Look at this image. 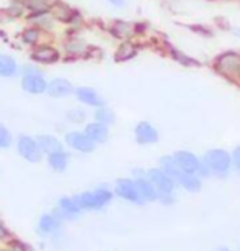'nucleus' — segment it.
Wrapping results in <instances>:
<instances>
[{"instance_id":"obj_1","label":"nucleus","mask_w":240,"mask_h":251,"mask_svg":"<svg viewBox=\"0 0 240 251\" xmlns=\"http://www.w3.org/2000/svg\"><path fill=\"white\" fill-rule=\"evenodd\" d=\"M20 74H22L20 86L27 94H31V96H41V94H46L48 80L45 79L41 69L36 68L35 64L22 66Z\"/></svg>"},{"instance_id":"obj_2","label":"nucleus","mask_w":240,"mask_h":251,"mask_svg":"<svg viewBox=\"0 0 240 251\" xmlns=\"http://www.w3.org/2000/svg\"><path fill=\"white\" fill-rule=\"evenodd\" d=\"M206 164L209 166L211 173L217 174V176H224L229 173L230 166H232V156L224 150H211L204 156Z\"/></svg>"},{"instance_id":"obj_3","label":"nucleus","mask_w":240,"mask_h":251,"mask_svg":"<svg viewBox=\"0 0 240 251\" xmlns=\"http://www.w3.org/2000/svg\"><path fill=\"white\" fill-rule=\"evenodd\" d=\"M17 151L23 159L28 163H40L43 158V151H41L38 141L30 135H22L17 140Z\"/></svg>"},{"instance_id":"obj_4","label":"nucleus","mask_w":240,"mask_h":251,"mask_svg":"<svg viewBox=\"0 0 240 251\" xmlns=\"http://www.w3.org/2000/svg\"><path fill=\"white\" fill-rule=\"evenodd\" d=\"M115 196L124 199L127 202H132V203H143L145 201L142 199L138 192V187L135 184V179H129V177H124V179H119L115 182V189H114Z\"/></svg>"},{"instance_id":"obj_5","label":"nucleus","mask_w":240,"mask_h":251,"mask_svg":"<svg viewBox=\"0 0 240 251\" xmlns=\"http://www.w3.org/2000/svg\"><path fill=\"white\" fill-rule=\"evenodd\" d=\"M147 177L152 181V184L157 187V191L160 192V196H164V194H173L175 192V179L171 176H168L166 173L163 171L161 168H152L147 171Z\"/></svg>"},{"instance_id":"obj_6","label":"nucleus","mask_w":240,"mask_h":251,"mask_svg":"<svg viewBox=\"0 0 240 251\" xmlns=\"http://www.w3.org/2000/svg\"><path fill=\"white\" fill-rule=\"evenodd\" d=\"M30 59H31L35 64L50 66V64L59 63L61 53L54 48V46H51V45H46V43H45V45L33 46L31 53H30Z\"/></svg>"},{"instance_id":"obj_7","label":"nucleus","mask_w":240,"mask_h":251,"mask_svg":"<svg viewBox=\"0 0 240 251\" xmlns=\"http://www.w3.org/2000/svg\"><path fill=\"white\" fill-rule=\"evenodd\" d=\"M64 141L69 148H73L74 151H79V153H92L97 146L84 131H78V130L68 131L64 136Z\"/></svg>"},{"instance_id":"obj_8","label":"nucleus","mask_w":240,"mask_h":251,"mask_svg":"<svg viewBox=\"0 0 240 251\" xmlns=\"http://www.w3.org/2000/svg\"><path fill=\"white\" fill-rule=\"evenodd\" d=\"M74 97L78 99V102H81L82 105H86V107L97 108V107L106 105L104 97H102L94 87H89V86H79L74 89Z\"/></svg>"},{"instance_id":"obj_9","label":"nucleus","mask_w":240,"mask_h":251,"mask_svg":"<svg viewBox=\"0 0 240 251\" xmlns=\"http://www.w3.org/2000/svg\"><path fill=\"white\" fill-rule=\"evenodd\" d=\"M133 135H135V141L138 145H155L160 138V133L158 130L155 128L150 122H138L135 125V130H133Z\"/></svg>"},{"instance_id":"obj_10","label":"nucleus","mask_w":240,"mask_h":251,"mask_svg":"<svg viewBox=\"0 0 240 251\" xmlns=\"http://www.w3.org/2000/svg\"><path fill=\"white\" fill-rule=\"evenodd\" d=\"M74 87L71 80L64 79V77H54L48 80V89H46V94L51 99H64L69 97L74 94Z\"/></svg>"},{"instance_id":"obj_11","label":"nucleus","mask_w":240,"mask_h":251,"mask_svg":"<svg viewBox=\"0 0 240 251\" xmlns=\"http://www.w3.org/2000/svg\"><path fill=\"white\" fill-rule=\"evenodd\" d=\"M173 158L176 159V163L181 168L183 173L197 174V171H199L201 159L197 158L194 153H191V151H176V153L173 154Z\"/></svg>"},{"instance_id":"obj_12","label":"nucleus","mask_w":240,"mask_h":251,"mask_svg":"<svg viewBox=\"0 0 240 251\" xmlns=\"http://www.w3.org/2000/svg\"><path fill=\"white\" fill-rule=\"evenodd\" d=\"M84 133H86L96 145H102V143H106V141L109 140L110 131H109V126L104 125V123L91 122V123H87V125L84 126Z\"/></svg>"},{"instance_id":"obj_13","label":"nucleus","mask_w":240,"mask_h":251,"mask_svg":"<svg viewBox=\"0 0 240 251\" xmlns=\"http://www.w3.org/2000/svg\"><path fill=\"white\" fill-rule=\"evenodd\" d=\"M240 66V56L237 53H224L215 61V68L222 74H237Z\"/></svg>"},{"instance_id":"obj_14","label":"nucleus","mask_w":240,"mask_h":251,"mask_svg":"<svg viewBox=\"0 0 240 251\" xmlns=\"http://www.w3.org/2000/svg\"><path fill=\"white\" fill-rule=\"evenodd\" d=\"M135 184L138 187V192L140 196L145 202H155V201H160V192L157 191V187L153 186L152 181L143 176V177H135Z\"/></svg>"},{"instance_id":"obj_15","label":"nucleus","mask_w":240,"mask_h":251,"mask_svg":"<svg viewBox=\"0 0 240 251\" xmlns=\"http://www.w3.org/2000/svg\"><path fill=\"white\" fill-rule=\"evenodd\" d=\"M20 74V66H18L17 59L10 54L0 53V77L10 79Z\"/></svg>"},{"instance_id":"obj_16","label":"nucleus","mask_w":240,"mask_h":251,"mask_svg":"<svg viewBox=\"0 0 240 251\" xmlns=\"http://www.w3.org/2000/svg\"><path fill=\"white\" fill-rule=\"evenodd\" d=\"M81 205L76 201V197H61L58 202V212L61 217H66V219H74L81 214Z\"/></svg>"},{"instance_id":"obj_17","label":"nucleus","mask_w":240,"mask_h":251,"mask_svg":"<svg viewBox=\"0 0 240 251\" xmlns=\"http://www.w3.org/2000/svg\"><path fill=\"white\" fill-rule=\"evenodd\" d=\"M136 54H138V46H136L133 41L125 40V41H122V45L117 48L114 54V61L115 63H127V61L133 59Z\"/></svg>"},{"instance_id":"obj_18","label":"nucleus","mask_w":240,"mask_h":251,"mask_svg":"<svg viewBox=\"0 0 240 251\" xmlns=\"http://www.w3.org/2000/svg\"><path fill=\"white\" fill-rule=\"evenodd\" d=\"M36 141H38L41 151H43V154L46 156L63 150V143H61L59 138H56L54 135H38L36 136Z\"/></svg>"},{"instance_id":"obj_19","label":"nucleus","mask_w":240,"mask_h":251,"mask_svg":"<svg viewBox=\"0 0 240 251\" xmlns=\"http://www.w3.org/2000/svg\"><path fill=\"white\" fill-rule=\"evenodd\" d=\"M68 163H69V154L66 153L64 150L48 154V166H50L51 169H53V171H56V173L66 171V168H68Z\"/></svg>"},{"instance_id":"obj_20","label":"nucleus","mask_w":240,"mask_h":251,"mask_svg":"<svg viewBox=\"0 0 240 251\" xmlns=\"http://www.w3.org/2000/svg\"><path fill=\"white\" fill-rule=\"evenodd\" d=\"M50 12H51V15H53L54 20H58V22H64V23H71L74 18H76V15H79V13L76 10H73L69 5H56L53 7V10L50 8Z\"/></svg>"},{"instance_id":"obj_21","label":"nucleus","mask_w":240,"mask_h":251,"mask_svg":"<svg viewBox=\"0 0 240 251\" xmlns=\"http://www.w3.org/2000/svg\"><path fill=\"white\" fill-rule=\"evenodd\" d=\"M160 164H161L163 171L166 173L168 176H171L175 181H178V177L183 174L181 168L178 166L176 159L173 158V156H161V158H160Z\"/></svg>"},{"instance_id":"obj_22","label":"nucleus","mask_w":240,"mask_h":251,"mask_svg":"<svg viewBox=\"0 0 240 251\" xmlns=\"http://www.w3.org/2000/svg\"><path fill=\"white\" fill-rule=\"evenodd\" d=\"M178 182L183 189L189 192H197L201 189V179L197 174H191V173H183L180 177H178Z\"/></svg>"},{"instance_id":"obj_23","label":"nucleus","mask_w":240,"mask_h":251,"mask_svg":"<svg viewBox=\"0 0 240 251\" xmlns=\"http://www.w3.org/2000/svg\"><path fill=\"white\" fill-rule=\"evenodd\" d=\"M59 225H61L59 217H56V215H43L40 219L38 228H40L41 235H51L53 231H56V230L59 228Z\"/></svg>"},{"instance_id":"obj_24","label":"nucleus","mask_w":240,"mask_h":251,"mask_svg":"<svg viewBox=\"0 0 240 251\" xmlns=\"http://www.w3.org/2000/svg\"><path fill=\"white\" fill-rule=\"evenodd\" d=\"M40 38H41V28H38V26H28L20 35L22 43L27 46H36L40 41Z\"/></svg>"},{"instance_id":"obj_25","label":"nucleus","mask_w":240,"mask_h":251,"mask_svg":"<svg viewBox=\"0 0 240 251\" xmlns=\"http://www.w3.org/2000/svg\"><path fill=\"white\" fill-rule=\"evenodd\" d=\"M94 118H96V122H101V123H104V125L109 126L115 122V113L112 108L102 105V107L96 108V112H94Z\"/></svg>"},{"instance_id":"obj_26","label":"nucleus","mask_w":240,"mask_h":251,"mask_svg":"<svg viewBox=\"0 0 240 251\" xmlns=\"http://www.w3.org/2000/svg\"><path fill=\"white\" fill-rule=\"evenodd\" d=\"M92 192H94V197H96L97 208H104L106 205H109L112 202V199H114V194H112L107 187H99Z\"/></svg>"},{"instance_id":"obj_27","label":"nucleus","mask_w":240,"mask_h":251,"mask_svg":"<svg viewBox=\"0 0 240 251\" xmlns=\"http://www.w3.org/2000/svg\"><path fill=\"white\" fill-rule=\"evenodd\" d=\"M76 201L79 202L82 210H99L97 208V202L96 197H94V192H82L76 197Z\"/></svg>"},{"instance_id":"obj_28","label":"nucleus","mask_w":240,"mask_h":251,"mask_svg":"<svg viewBox=\"0 0 240 251\" xmlns=\"http://www.w3.org/2000/svg\"><path fill=\"white\" fill-rule=\"evenodd\" d=\"M87 118V112L84 108H69L66 112V120L73 125H79V123H84Z\"/></svg>"},{"instance_id":"obj_29","label":"nucleus","mask_w":240,"mask_h":251,"mask_svg":"<svg viewBox=\"0 0 240 251\" xmlns=\"http://www.w3.org/2000/svg\"><path fill=\"white\" fill-rule=\"evenodd\" d=\"M114 36H119V38H127V36H132V25L129 22H122V20H117L114 23Z\"/></svg>"},{"instance_id":"obj_30","label":"nucleus","mask_w":240,"mask_h":251,"mask_svg":"<svg viewBox=\"0 0 240 251\" xmlns=\"http://www.w3.org/2000/svg\"><path fill=\"white\" fill-rule=\"evenodd\" d=\"M171 56H173V59L176 61V63H180V64H183V66H197V63L192 58H189V56H186L185 53H181V51H178V50H175L173 48L171 51Z\"/></svg>"},{"instance_id":"obj_31","label":"nucleus","mask_w":240,"mask_h":251,"mask_svg":"<svg viewBox=\"0 0 240 251\" xmlns=\"http://www.w3.org/2000/svg\"><path fill=\"white\" fill-rule=\"evenodd\" d=\"M12 141H13V138H12L10 130H8L5 125H0V148L2 150L10 148Z\"/></svg>"},{"instance_id":"obj_32","label":"nucleus","mask_w":240,"mask_h":251,"mask_svg":"<svg viewBox=\"0 0 240 251\" xmlns=\"http://www.w3.org/2000/svg\"><path fill=\"white\" fill-rule=\"evenodd\" d=\"M84 48H86V46H84V41L78 40V38H74V41H71V43L66 45V50H68L69 53H73V54L81 53V51H82Z\"/></svg>"},{"instance_id":"obj_33","label":"nucleus","mask_w":240,"mask_h":251,"mask_svg":"<svg viewBox=\"0 0 240 251\" xmlns=\"http://www.w3.org/2000/svg\"><path fill=\"white\" fill-rule=\"evenodd\" d=\"M232 163L235 164V168L240 171V146L234 150V154H232Z\"/></svg>"},{"instance_id":"obj_34","label":"nucleus","mask_w":240,"mask_h":251,"mask_svg":"<svg viewBox=\"0 0 240 251\" xmlns=\"http://www.w3.org/2000/svg\"><path fill=\"white\" fill-rule=\"evenodd\" d=\"M107 2H109L110 5L115 7V8H124L125 3H127V0H107Z\"/></svg>"},{"instance_id":"obj_35","label":"nucleus","mask_w":240,"mask_h":251,"mask_svg":"<svg viewBox=\"0 0 240 251\" xmlns=\"http://www.w3.org/2000/svg\"><path fill=\"white\" fill-rule=\"evenodd\" d=\"M5 236H8V231H7L5 226L0 224V238H5Z\"/></svg>"},{"instance_id":"obj_36","label":"nucleus","mask_w":240,"mask_h":251,"mask_svg":"<svg viewBox=\"0 0 240 251\" xmlns=\"http://www.w3.org/2000/svg\"><path fill=\"white\" fill-rule=\"evenodd\" d=\"M237 75H239V77H240V66H239V71H237Z\"/></svg>"}]
</instances>
